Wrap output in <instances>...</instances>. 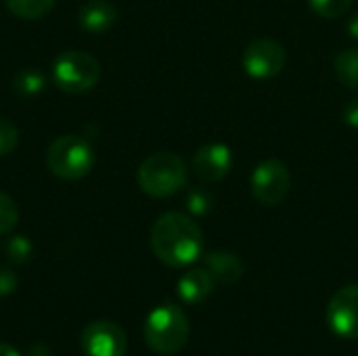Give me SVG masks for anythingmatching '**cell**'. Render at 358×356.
Instances as JSON below:
<instances>
[{
  "label": "cell",
  "instance_id": "cell-1",
  "mask_svg": "<svg viewBox=\"0 0 358 356\" xmlns=\"http://www.w3.org/2000/svg\"><path fill=\"white\" fill-rule=\"evenodd\" d=\"M149 239L157 260L170 269L189 266L203 252V233L199 225L180 212L162 214L155 220Z\"/></svg>",
  "mask_w": 358,
  "mask_h": 356
},
{
  "label": "cell",
  "instance_id": "cell-2",
  "mask_svg": "<svg viewBox=\"0 0 358 356\" xmlns=\"http://www.w3.org/2000/svg\"><path fill=\"white\" fill-rule=\"evenodd\" d=\"M145 342L157 355L170 356L180 353L191 336V323L180 306L162 304L145 319Z\"/></svg>",
  "mask_w": 358,
  "mask_h": 356
},
{
  "label": "cell",
  "instance_id": "cell-3",
  "mask_svg": "<svg viewBox=\"0 0 358 356\" xmlns=\"http://www.w3.org/2000/svg\"><path fill=\"white\" fill-rule=\"evenodd\" d=\"M138 187L151 197H170L187 185V164L172 151L151 153L136 172Z\"/></svg>",
  "mask_w": 358,
  "mask_h": 356
},
{
  "label": "cell",
  "instance_id": "cell-4",
  "mask_svg": "<svg viewBox=\"0 0 358 356\" xmlns=\"http://www.w3.org/2000/svg\"><path fill=\"white\" fill-rule=\"evenodd\" d=\"M94 149L78 134H63L55 138L46 151L48 170L63 180H80L94 168Z\"/></svg>",
  "mask_w": 358,
  "mask_h": 356
},
{
  "label": "cell",
  "instance_id": "cell-5",
  "mask_svg": "<svg viewBox=\"0 0 358 356\" xmlns=\"http://www.w3.org/2000/svg\"><path fill=\"white\" fill-rule=\"evenodd\" d=\"M99 78V61L82 50H65L52 63V82L69 94L88 92L96 86Z\"/></svg>",
  "mask_w": 358,
  "mask_h": 356
},
{
  "label": "cell",
  "instance_id": "cell-6",
  "mask_svg": "<svg viewBox=\"0 0 358 356\" xmlns=\"http://www.w3.org/2000/svg\"><path fill=\"white\" fill-rule=\"evenodd\" d=\"M292 174L281 159H264L252 172V195L262 206H279L287 197Z\"/></svg>",
  "mask_w": 358,
  "mask_h": 356
},
{
  "label": "cell",
  "instance_id": "cell-7",
  "mask_svg": "<svg viewBox=\"0 0 358 356\" xmlns=\"http://www.w3.org/2000/svg\"><path fill=\"white\" fill-rule=\"evenodd\" d=\"M285 48L273 38H258L248 44L243 52V69L254 80H271L285 67Z\"/></svg>",
  "mask_w": 358,
  "mask_h": 356
},
{
  "label": "cell",
  "instance_id": "cell-8",
  "mask_svg": "<svg viewBox=\"0 0 358 356\" xmlns=\"http://www.w3.org/2000/svg\"><path fill=\"white\" fill-rule=\"evenodd\" d=\"M325 319L336 336L358 340V283L346 285L331 296Z\"/></svg>",
  "mask_w": 358,
  "mask_h": 356
},
{
  "label": "cell",
  "instance_id": "cell-9",
  "mask_svg": "<svg viewBox=\"0 0 358 356\" xmlns=\"http://www.w3.org/2000/svg\"><path fill=\"white\" fill-rule=\"evenodd\" d=\"M80 346L88 356H124L128 338L117 323L94 321L82 332Z\"/></svg>",
  "mask_w": 358,
  "mask_h": 356
},
{
  "label": "cell",
  "instance_id": "cell-10",
  "mask_svg": "<svg viewBox=\"0 0 358 356\" xmlns=\"http://www.w3.org/2000/svg\"><path fill=\"white\" fill-rule=\"evenodd\" d=\"M233 166V153L222 143L203 145L193 157V172L201 183L214 185L220 183Z\"/></svg>",
  "mask_w": 358,
  "mask_h": 356
},
{
  "label": "cell",
  "instance_id": "cell-11",
  "mask_svg": "<svg viewBox=\"0 0 358 356\" xmlns=\"http://www.w3.org/2000/svg\"><path fill=\"white\" fill-rule=\"evenodd\" d=\"M214 287L216 281L208 269H191L178 279L176 294L185 304H201L212 296Z\"/></svg>",
  "mask_w": 358,
  "mask_h": 356
},
{
  "label": "cell",
  "instance_id": "cell-12",
  "mask_svg": "<svg viewBox=\"0 0 358 356\" xmlns=\"http://www.w3.org/2000/svg\"><path fill=\"white\" fill-rule=\"evenodd\" d=\"M206 269L210 271L216 283H224V285H235L245 275L243 260L237 254L224 252V250L210 252L206 256Z\"/></svg>",
  "mask_w": 358,
  "mask_h": 356
},
{
  "label": "cell",
  "instance_id": "cell-13",
  "mask_svg": "<svg viewBox=\"0 0 358 356\" xmlns=\"http://www.w3.org/2000/svg\"><path fill=\"white\" fill-rule=\"evenodd\" d=\"M117 19V10L107 0H88L80 8V25L88 34H103L111 29Z\"/></svg>",
  "mask_w": 358,
  "mask_h": 356
},
{
  "label": "cell",
  "instance_id": "cell-14",
  "mask_svg": "<svg viewBox=\"0 0 358 356\" xmlns=\"http://www.w3.org/2000/svg\"><path fill=\"white\" fill-rule=\"evenodd\" d=\"M44 84H46V78L36 67L19 69L13 78V90L19 97H36L44 90Z\"/></svg>",
  "mask_w": 358,
  "mask_h": 356
},
{
  "label": "cell",
  "instance_id": "cell-15",
  "mask_svg": "<svg viewBox=\"0 0 358 356\" xmlns=\"http://www.w3.org/2000/svg\"><path fill=\"white\" fill-rule=\"evenodd\" d=\"M334 67L342 84H346L352 90H358V48H348L340 52L334 61Z\"/></svg>",
  "mask_w": 358,
  "mask_h": 356
},
{
  "label": "cell",
  "instance_id": "cell-16",
  "mask_svg": "<svg viewBox=\"0 0 358 356\" xmlns=\"http://www.w3.org/2000/svg\"><path fill=\"white\" fill-rule=\"evenodd\" d=\"M4 2L15 17L34 21V19H42L44 15H48L57 0H4Z\"/></svg>",
  "mask_w": 358,
  "mask_h": 356
},
{
  "label": "cell",
  "instance_id": "cell-17",
  "mask_svg": "<svg viewBox=\"0 0 358 356\" xmlns=\"http://www.w3.org/2000/svg\"><path fill=\"white\" fill-rule=\"evenodd\" d=\"M310 8L325 19H338L350 10L352 0H308Z\"/></svg>",
  "mask_w": 358,
  "mask_h": 356
},
{
  "label": "cell",
  "instance_id": "cell-18",
  "mask_svg": "<svg viewBox=\"0 0 358 356\" xmlns=\"http://www.w3.org/2000/svg\"><path fill=\"white\" fill-rule=\"evenodd\" d=\"M4 254H6V258H8L10 262H15V264H25V262L29 260V256H31V243H29L27 237L15 235V237H10V239L6 241Z\"/></svg>",
  "mask_w": 358,
  "mask_h": 356
},
{
  "label": "cell",
  "instance_id": "cell-19",
  "mask_svg": "<svg viewBox=\"0 0 358 356\" xmlns=\"http://www.w3.org/2000/svg\"><path fill=\"white\" fill-rule=\"evenodd\" d=\"M19 220V210L15 206V201L4 193L0 191V235H6L15 229Z\"/></svg>",
  "mask_w": 358,
  "mask_h": 356
},
{
  "label": "cell",
  "instance_id": "cell-20",
  "mask_svg": "<svg viewBox=\"0 0 358 356\" xmlns=\"http://www.w3.org/2000/svg\"><path fill=\"white\" fill-rule=\"evenodd\" d=\"M212 195L206 189H191L187 195V208L193 216H206L212 210Z\"/></svg>",
  "mask_w": 358,
  "mask_h": 356
},
{
  "label": "cell",
  "instance_id": "cell-21",
  "mask_svg": "<svg viewBox=\"0 0 358 356\" xmlns=\"http://www.w3.org/2000/svg\"><path fill=\"white\" fill-rule=\"evenodd\" d=\"M17 143H19L17 126L13 122H8L6 118H0V157L13 153Z\"/></svg>",
  "mask_w": 358,
  "mask_h": 356
},
{
  "label": "cell",
  "instance_id": "cell-22",
  "mask_svg": "<svg viewBox=\"0 0 358 356\" xmlns=\"http://www.w3.org/2000/svg\"><path fill=\"white\" fill-rule=\"evenodd\" d=\"M17 290V275L6 269V266H0V298L13 294Z\"/></svg>",
  "mask_w": 358,
  "mask_h": 356
},
{
  "label": "cell",
  "instance_id": "cell-23",
  "mask_svg": "<svg viewBox=\"0 0 358 356\" xmlns=\"http://www.w3.org/2000/svg\"><path fill=\"white\" fill-rule=\"evenodd\" d=\"M342 118H344V122H346L350 128H358V99H352V101L344 107Z\"/></svg>",
  "mask_w": 358,
  "mask_h": 356
},
{
  "label": "cell",
  "instance_id": "cell-24",
  "mask_svg": "<svg viewBox=\"0 0 358 356\" xmlns=\"http://www.w3.org/2000/svg\"><path fill=\"white\" fill-rule=\"evenodd\" d=\"M27 356H52V353H50V348L44 342H34L27 348Z\"/></svg>",
  "mask_w": 358,
  "mask_h": 356
},
{
  "label": "cell",
  "instance_id": "cell-25",
  "mask_svg": "<svg viewBox=\"0 0 358 356\" xmlns=\"http://www.w3.org/2000/svg\"><path fill=\"white\" fill-rule=\"evenodd\" d=\"M0 356H21V355H19V350H17V348H13L10 344L0 342Z\"/></svg>",
  "mask_w": 358,
  "mask_h": 356
},
{
  "label": "cell",
  "instance_id": "cell-26",
  "mask_svg": "<svg viewBox=\"0 0 358 356\" xmlns=\"http://www.w3.org/2000/svg\"><path fill=\"white\" fill-rule=\"evenodd\" d=\"M348 34H350L355 40H358V13L357 15H352V19L348 21Z\"/></svg>",
  "mask_w": 358,
  "mask_h": 356
}]
</instances>
